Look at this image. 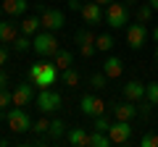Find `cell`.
Listing matches in <instances>:
<instances>
[{
    "mask_svg": "<svg viewBox=\"0 0 158 147\" xmlns=\"http://www.w3.org/2000/svg\"><path fill=\"white\" fill-rule=\"evenodd\" d=\"M58 79H61V68L53 61H37V63L29 66V81H34V87L48 89V87H53Z\"/></svg>",
    "mask_w": 158,
    "mask_h": 147,
    "instance_id": "1",
    "label": "cell"
},
{
    "mask_svg": "<svg viewBox=\"0 0 158 147\" xmlns=\"http://www.w3.org/2000/svg\"><path fill=\"white\" fill-rule=\"evenodd\" d=\"M32 50L37 53L40 58H53L58 53V37H56V32H50V29L37 32L32 37Z\"/></svg>",
    "mask_w": 158,
    "mask_h": 147,
    "instance_id": "2",
    "label": "cell"
},
{
    "mask_svg": "<svg viewBox=\"0 0 158 147\" xmlns=\"http://www.w3.org/2000/svg\"><path fill=\"white\" fill-rule=\"evenodd\" d=\"M6 121H8V129H11L13 134H27V131H32V124H34V121L29 118V113L24 110L21 105H13V108H8Z\"/></svg>",
    "mask_w": 158,
    "mask_h": 147,
    "instance_id": "3",
    "label": "cell"
},
{
    "mask_svg": "<svg viewBox=\"0 0 158 147\" xmlns=\"http://www.w3.org/2000/svg\"><path fill=\"white\" fill-rule=\"evenodd\" d=\"M132 21V13L124 3H108L106 8V24L111 29H127V24Z\"/></svg>",
    "mask_w": 158,
    "mask_h": 147,
    "instance_id": "4",
    "label": "cell"
},
{
    "mask_svg": "<svg viewBox=\"0 0 158 147\" xmlns=\"http://www.w3.org/2000/svg\"><path fill=\"white\" fill-rule=\"evenodd\" d=\"M148 37H150V29H148L142 21H137V24H127V45H129L132 50H140V47H145Z\"/></svg>",
    "mask_w": 158,
    "mask_h": 147,
    "instance_id": "5",
    "label": "cell"
},
{
    "mask_svg": "<svg viewBox=\"0 0 158 147\" xmlns=\"http://www.w3.org/2000/svg\"><path fill=\"white\" fill-rule=\"evenodd\" d=\"M34 102H37V110L42 116H48V113H56L58 108H61V95H58V92H53L50 87H48V89H42L40 92L37 97H34Z\"/></svg>",
    "mask_w": 158,
    "mask_h": 147,
    "instance_id": "6",
    "label": "cell"
},
{
    "mask_svg": "<svg viewBox=\"0 0 158 147\" xmlns=\"http://www.w3.org/2000/svg\"><path fill=\"white\" fill-rule=\"evenodd\" d=\"M108 137H111L113 145H127L132 139V121H111V129H108Z\"/></svg>",
    "mask_w": 158,
    "mask_h": 147,
    "instance_id": "7",
    "label": "cell"
},
{
    "mask_svg": "<svg viewBox=\"0 0 158 147\" xmlns=\"http://www.w3.org/2000/svg\"><path fill=\"white\" fill-rule=\"evenodd\" d=\"M40 21H42V29L58 32L66 24V16H63V11H56V8H42L40 11Z\"/></svg>",
    "mask_w": 158,
    "mask_h": 147,
    "instance_id": "8",
    "label": "cell"
},
{
    "mask_svg": "<svg viewBox=\"0 0 158 147\" xmlns=\"http://www.w3.org/2000/svg\"><path fill=\"white\" fill-rule=\"evenodd\" d=\"M74 40H77V45H79V53H82L85 58H92V55L98 53V45H95V40H98V37L90 32V29H79Z\"/></svg>",
    "mask_w": 158,
    "mask_h": 147,
    "instance_id": "9",
    "label": "cell"
},
{
    "mask_svg": "<svg viewBox=\"0 0 158 147\" xmlns=\"http://www.w3.org/2000/svg\"><path fill=\"white\" fill-rule=\"evenodd\" d=\"M79 110H82L85 116H90V118H95V116L106 113V102H103L98 95H85L82 102H79Z\"/></svg>",
    "mask_w": 158,
    "mask_h": 147,
    "instance_id": "10",
    "label": "cell"
},
{
    "mask_svg": "<svg viewBox=\"0 0 158 147\" xmlns=\"http://www.w3.org/2000/svg\"><path fill=\"white\" fill-rule=\"evenodd\" d=\"M79 13H82V18H85L87 26H95V24H100L103 18H106V11H103V6H100V3H95V0L85 3Z\"/></svg>",
    "mask_w": 158,
    "mask_h": 147,
    "instance_id": "11",
    "label": "cell"
},
{
    "mask_svg": "<svg viewBox=\"0 0 158 147\" xmlns=\"http://www.w3.org/2000/svg\"><path fill=\"white\" fill-rule=\"evenodd\" d=\"M19 34H21L19 21H13V18H3V21H0V42H3V45H11Z\"/></svg>",
    "mask_w": 158,
    "mask_h": 147,
    "instance_id": "12",
    "label": "cell"
},
{
    "mask_svg": "<svg viewBox=\"0 0 158 147\" xmlns=\"http://www.w3.org/2000/svg\"><path fill=\"white\" fill-rule=\"evenodd\" d=\"M32 100H34V81H24V84H19L13 89V105L27 108Z\"/></svg>",
    "mask_w": 158,
    "mask_h": 147,
    "instance_id": "13",
    "label": "cell"
},
{
    "mask_svg": "<svg viewBox=\"0 0 158 147\" xmlns=\"http://www.w3.org/2000/svg\"><path fill=\"white\" fill-rule=\"evenodd\" d=\"M121 92H124V97H127V100H132V102L145 100V84L137 81V79H129L124 87H121Z\"/></svg>",
    "mask_w": 158,
    "mask_h": 147,
    "instance_id": "14",
    "label": "cell"
},
{
    "mask_svg": "<svg viewBox=\"0 0 158 147\" xmlns=\"http://www.w3.org/2000/svg\"><path fill=\"white\" fill-rule=\"evenodd\" d=\"M111 108H113V118H121V121H132L137 113H140V108H137L132 100L118 102V105H111Z\"/></svg>",
    "mask_w": 158,
    "mask_h": 147,
    "instance_id": "15",
    "label": "cell"
},
{
    "mask_svg": "<svg viewBox=\"0 0 158 147\" xmlns=\"http://www.w3.org/2000/svg\"><path fill=\"white\" fill-rule=\"evenodd\" d=\"M103 74H106L108 79H118V76L124 74V63H121V58L108 55L106 61H103Z\"/></svg>",
    "mask_w": 158,
    "mask_h": 147,
    "instance_id": "16",
    "label": "cell"
},
{
    "mask_svg": "<svg viewBox=\"0 0 158 147\" xmlns=\"http://www.w3.org/2000/svg\"><path fill=\"white\" fill-rule=\"evenodd\" d=\"M27 8H29V0H3V11H6V16H11V18L24 16Z\"/></svg>",
    "mask_w": 158,
    "mask_h": 147,
    "instance_id": "17",
    "label": "cell"
},
{
    "mask_svg": "<svg viewBox=\"0 0 158 147\" xmlns=\"http://www.w3.org/2000/svg\"><path fill=\"white\" fill-rule=\"evenodd\" d=\"M66 142L74 147H87L90 145V134H87V129H71L66 134Z\"/></svg>",
    "mask_w": 158,
    "mask_h": 147,
    "instance_id": "18",
    "label": "cell"
},
{
    "mask_svg": "<svg viewBox=\"0 0 158 147\" xmlns=\"http://www.w3.org/2000/svg\"><path fill=\"white\" fill-rule=\"evenodd\" d=\"M19 26H21V34H29V37H34V34L42 29V21H40V16H27L24 21H19Z\"/></svg>",
    "mask_w": 158,
    "mask_h": 147,
    "instance_id": "19",
    "label": "cell"
},
{
    "mask_svg": "<svg viewBox=\"0 0 158 147\" xmlns=\"http://www.w3.org/2000/svg\"><path fill=\"white\" fill-rule=\"evenodd\" d=\"M53 63H56V66L63 71V68H69V66L74 63V53H71V50H66V47H58V53L53 55Z\"/></svg>",
    "mask_w": 158,
    "mask_h": 147,
    "instance_id": "20",
    "label": "cell"
},
{
    "mask_svg": "<svg viewBox=\"0 0 158 147\" xmlns=\"http://www.w3.org/2000/svg\"><path fill=\"white\" fill-rule=\"evenodd\" d=\"M61 81L69 87V89H71V87H77V84H79V71H77L74 66L63 68V71H61Z\"/></svg>",
    "mask_w": 158,
    "mask_h": 147,
    "instance_id": "21",
    "label": "cell"
},
{
    "mask_svg": "<svg viewBox=\"0 0 158 147\" xmlns=\"http://www.w3.org/2000/svg\"><path fill=\"white\" fill-rule=\"evenodd\" d=\"M108 145H113V142L106 131H98V129L90 131V147H108Z\"/></svg>",
    "mask_w": 158,
    "mask_h": 147,
    "instance_id": "22",
    "label": "cell"
},
{
    "mask_svg": "<svg viewBox=\"0 0 158 147\" xmlns=\"http://www.w3.org/2000/svg\"><path fill=\"white\" fill-rule=\"evenodd\" d=\"M11 45H13L16 53H27V50H32V37H29V34H19Z\"/></svg>",
    "mask_w": 158,
    "mask_h": 147,
    "instance_id": "23",
    "label": "cell"
},
{
    "mask_svg": "<svg viewBox=\"0 0 158 147\" xmlns=\"http://www.w3.org/2000/svg\"><path fill=\"white\" fill-rule=\"evenodd\" d=\"M63 131H66V124H63L61 118H53L50 129H48V137H50V139H58V137H63Z\"/></svg>",
    "mask_w": 158,
    "mask_h": 147,
    "instance_id": "24",
    "label": "cell"
},
{
    "mask_svg": "<svg viewBox=\"0 0 158 147\" xmlns=\"http://www.w3.org/2000/svg\"><path fill=\"white\" fill-rule=\"evenodd\" d=\"M95 45H98V50H103V53H111L116 42H113V37H111V34H98Z\"/></svg>",
    "mask_w": 158,
    "mask_h": 147,
    "instance_id": "25",
    "label": "cell"
},
{
    "mask_svg": "<svg viewBox=\"0 0 158 147\" xmlns=\"http://www.w3.org/2000/svg\"><path fill=\"white\" fill-rule=\"evenodd\" d=\"M150 18H153V6H150V3H142V6L137 8V21L148 24Z\"/></svg>",
    "mask_w": 158,
    "mask_h": 147,
    "instance_id": "26",
    "label": "cell"
},
{
    "mask_svg": "<svg viewBox=\"0 0 158 147\" xmlns=\"http://www.w3.org/2000/svg\"><path fill=\"white\" fill-rule=\"evenodd\" d=\"M145 100H150L153 105H158V81L145 84Z\"/></svg>",
    "mask_w": 158,
    "mask_h": 147,
    "instance_id": "27",
    "label": "cell"
},
{
    "mask_svg": "<svg viewBox=\"0 0 158 147\" xmlns=\"http://www.w3.org/2000/svg\"><path fill=\"white\" fill-rule=\"evenodd\" d=\"M108 84V76H106V74H92V76H90V87H95V89H103V87H106Z\"/></svg>",
    "mask_w": 158,
    "mask_h": 147,
    "instance_id": "28",
    "label": "cell"
},
{
    "mask_svg": "<svg viewBox=\"0 0 158 147\" xmlns=\"http://www.w3.org/2000/svg\"><path fill=\"white\" fill-rule=\"evenodd\" d=\"M11 105H13V92L11 89H0V110H6Z\"/></svg>",
    "mask_w": 158,
    "mask_h": 147,
    "instance_id": "29",
    "label": "cell"
},
{
    "mask_svg": "<svg viewBox=\"0 0 158 147\" xmlns=\"http://www.w3.org/2000/svg\"><path fill=\"white\" fill-rule=\"evenodd\" d=\"M92 121H95V129H98V131H106V134H108V129H111V121L106 118V113H103V116H95Z\"/></svg>",
    "mask_w": 158,
    "mask_h": 147,
    "instance_id": "30",
    "label": "cell"
},
{
    "mask_svg": "<svg viewBox=\"0 0 158 147\" xmlns=\"http://www.w3.org/2000/svg\"><path fill=\"white\" fill-rule=\"evenodd\" d=\"M48 129H50V121L48 118H40L32 124V131H37V134H48Z\"/></svg>",
    "mask_w": 158,
    "mask_h": 147,
    "instance_id": "31",
    "label": "cell"
},
{
    "mask_svg": "<svg viewBox=\"0 0 158 147\" xmlns=\"http://www.w3.org/2000/svg\"><path fill=\"white\" fill-rule=\"evenodd\" d=\"M140 145L142 147H158V134H145Z\"/></svg>",
    "mask_w": 158,
    "mask_h": 147,
    "instance_id": "32",
    "label": "cell"
},
{
    "mask_svg": "<svg viewBox=\"0 0 158 147\" xmlns=\"http://www.w3.org/2000/svg\"><path fill=\"white\" fill-rule=\"evenodd\" d=\"M8 58H11V50H8L6 45H0V68L8 63Z\"/></svg>",
    "mask_w": 158,
    "mask_h": 147,
    "instance_id": "33",
    "label": "cell"
},
{
    "mask_svg": "<svg viewBox=\"0 0 158 147\" xmlns=\"http://www.w3.org/2000/svg\"><path fill=\"white\" fill-rule=\"evenodd\" d=\"M0 89H8V74L0 68Z\"/></svg>",
    "mask_w": 158,
    "mask_h": 147,
    "instance_id": "34",
    "label": "cell"
},
{
    "mask_svg": "<svg viewBox=\"0 0 158 147\" xmlns=\"http://www.w3.org/2000/svg\"><path fill=\"white\" fill-rule=\"evenodd\" d=\"M82 6H85L82 0H69V8H71V11H82Z\"/></svg>",
    "mask_w": 158,
    "mask_h": 147,
    "instance_id": "35",
    "label": "cell"
},
{
    "mask_svg": "<svg viewBox=\"0 0 158 147\" xmlns=\"http://www.w3.org/2000/svg\"><path fill=\"white\" fill-rule=\"evenodd\" d=\"M153 42L158 45V26H153Z\"/></svg>",
    "mask_w": 158,
    "mask_h": 147,
    "instance_id": "36",
    "label": "cell"
},
{
    "mask_svg": "<svg viewBox=\"0 0 158 147\" xmlns=\"http://www.w3.org/2000/svg\"><path fill=\"white\" fill-rule=\"evenodd\" d=\"M153 63L158 66V45H156V53H153Z\"/></svg>",
    "mask_w": 158,
    "mask_h": 147,
    "instance_id": "37",
    "label": "cell"
},
{
    "mask_svg": "<svg viewBox=\"0 0 158 147\" xmlns=\"http://www.w3.org/2000/svg\"><path fill=\"white\" fill-rule=\"evenodd\" d=\"M148 3L153 6V11H158V0H148Z\"/></svg>",
    "mask_w": 158,
    "mask_h": 147,
    "instance_id": "38",
    "label": "cell"
},
{
    "mask_svg": "<svg viewBox=\"0 0 158 147\" xmlns=\"http://www.w3.org/2000/svg\"><path fill=\"white\" fill-rule=\"evenodd\" d=\"M95 3H100V6H108V3H113V0H95Z\"/></svg>",
    "mask_w": 158,
    "mask_h": 147,
    "instance_id": "39",
    "label": "cell"
},
{
    "mask_svg": "<svg viewBox=\"0 0 158 147\" xmlns=\"http://www.w3.org/2000/svg\"><path fill=\"white\" fill-rule=\"evenodd\" d=\"M82 3H90V0H82Z\"/></svg>",
    "mask_w": 158,
    "mask_h": 147,
    "instance_id": "40",
    "label": "cell"
}]
</instances>
